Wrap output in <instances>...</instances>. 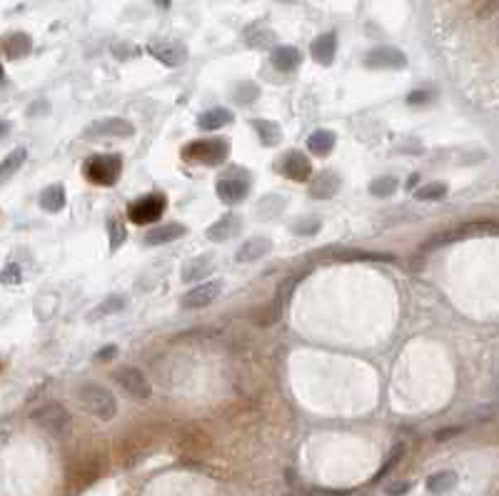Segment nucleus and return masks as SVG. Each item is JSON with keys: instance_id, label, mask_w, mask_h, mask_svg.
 <instances>
[{"instance_id": "42", "label": "nucleus", "mask_w": 499, "mask_h": 496, "mask_svg": "<svg viewBox=\"0 0 499 496\" xmlns=\"http://www.w3.org/2000/svg\"><path fill=\"white\" fill-rule=\"evenodd\" d=\"M48 105H38V108H30V115H35V113H48Z\"/></svg>"}, {"instance_id": "32", "label": "nucleus", "mask_w": 499, "mask_h": 496, "mask_svg": "<svg viewBox=\"0 0 499 496\" xmlns=\"http://www.w3.org/2000/svg\"><path fill=\"white\" fill-rule=\"evenodd\" d=\"M125 304H127V299L122 295H113V297H108L103 304H98V307L92 309L90 312V320H98V317H108V314H115V312H120V309H125Z\"/></svg>"}, {"instance_id": "45", "label": "nucleus", "mask_w": 499, "mask_h": 496, "mask_svg": "<svg viewBox=\"0 0 499 496\" xmlns=\"http://www.w3.org/2000/svg\"><path fill=\"white\" fill-rule=\"evenodd\" d=\"M277 3H297V0H277Z\"/></svg>"}, {"instance_id": "20", "label": "nucleus", "mask_w": 499, "mask_h": 496, "mask_svg": "<svg viewBox=\"0 0 499 496\" xmlns=\"http://www.w3.org/2000/svg\"><path fill=\"white\" fill-rule=\"evenodd\" d=\"M335 145H337V135L332 130H325V127H320L307 137V150L317 157H328L335 150Z\"/></svg>"}, {"instance_id": "1", "label": "nucleus", "mask_w": 499, "mask_h": 496, "mask_svg": "<svg viewBox=\"0 0 499 496\" xmlns=\"http://www.w3.org/2000/svg\"><path fill=\"white\" fill-rule=\"evenodd\" d=\"M75 399L87 414H92L100 422H110L118 414V402H115L113 392L98 382H83L75 389Z\"/></svg>"}, {"instance_id": "41", "label": "nucleus", "mask_w": 499, "mask_h": 496, "mask_svg": "<svg viewBox=\"0 0 499 496\" xmlns=\"http://www.w3.org/2000/svg\"><path fill=\"white\" fill-rule=\"evenodd\" d=\"M8 132H10V122H6V120H0V140H3V137L8 135Z\"/></svg>"}, {"instance_id": "5", "label": "nucleus", "mask_w": 499, "mask_h": 496, "mask_svg": "<svg viewBox=\"0 0 499 496\" xmlns=\"http://www.w3.org/2000/svg\"><path fill=\"white\" fill-rule=\"evenodd\" d=\"M113 379L118 382V387L122 392H127L132 399H150L153 387H150L148 376L138 369V367H120L113 371Z\"/></svg>"}, {"instance_id": "40", "label": "nucleus", "mask_w": 499, "mask_h": 496, "mask_svg": "<svg viewBox=\"0 0 499 496\" xmlns=\"http://www.w3.org/2000/svg\"><path fill=\"white\" fill-rule=\"evenodd\" d=\"M409 489H412V481H397V484L387 486V494H390V496H402V494H407Z\"/></svg>"}, {"instance_id": "13", "label": "nucleus", "mask_w": 499, "mask_h": 496, "mask_svg": "<svg viewBox=\"0 0 499 496\" xmlns=\"http://www.w3.org/2000/svg\"><path fill=\"white\" fill-rule=\"evenodd\" d=\"M215 192L227 205H237L250 194V183L242 180V177H220L218 185H215Z\"/></svg>"}, {"instance_id": "44", "label": "nucleus", "mask_w": 499, "mask_h": 496, "mask_svg": "<svg viewBox=\"0 0 499 496\" xmlns=\"http://www.w3.org/2000/svg\"><path fill=\"white\" fill-rule=\"evenodd\" d=\"M3 78H6V70H3V65H0V83H3Z\"/></svg>"}, {"instance_id": "39", "label": "nucleus", "mask_w": 499, "mask_h": 496, "mask_svg": "<svg viewBox=\"0 0 499 496\" xmlns=\"http://www.w3.org/2000/svg\"><path fill=\"white\" fill-rule=\"evenodd\" d=\"M115 357H118V347H115V344H108V347L98 349V354H95V360L98 362H110V360H115Z\"/></svg>"}, {"instance_id": "31", "label": "nucleus", "mask_w": 499, "mask_h": 496, "mask_svg": "<svg viewBox=\"0 0 499 496\" xmlns=\"http://www.w3.org/2000/svg\"><path fill=\"white\" fill-rule=\"evenodd\" d=\"M400 190V180L392 175H385V177H377V180H372L370 183V192L374 194V197H392V194Z\"/></svg>"}, {"instance_id": "3", "label": "nucleus", "mask_w": 499, "mask_h": 496, "mask_svg": "<svg viewBox=\"0 0 499 496\" xmlns=\"http://www.w3.org/2000/svg\"><path fill=\"white\" fill-rule=\"evenodd\" d=\"M85 177L92 185H100V187H113L118 180H120L122 172V157L115 153L108 155H92L87 157L85 167H83Z\"/></svg>"}, {"instance_id": "34", "label": "nucleus", "mask_w": 499, "mask_h": 496, "mask_svg": "<svg viewBox=\"0 0 499 496\" xmlns=\"http://www.w3.org/2000/svg\"><path fill=\"white\" fill-rule=\"evenodd\" d=\"M402 456H405V444L392 446L390 456H387V459H385V464H382V469H379V472L374 474V479H372V481H379V479H382V476H387V474H390L392 469H395L397 464L402 462Z\"/></svg>"}, {"instance_id": "17", "label": "nucleus", "mask_w": 499, "mask_h": 496, "mask_svg": "<svg viewBox=\"0 0 499 496\" xmlns=\"http://www.w3.org/2000/svg\"><path fill=\"white\" fill-rule=\"evenodd\" d=\"M185 232H188V227H183V225H178V222L157 225V227L145 232V245H150V247L167 245V242H175L178 237H183Z\"/></svg>"}, {"instance_id": "33", "label": "nucleus", "mask_w": 499, "mask_h": 496, "mask_svg": "<svg viewBox=\"0 0 499 496\" xmlns=\"http://www.w3.org/2000/svg\"><path fill=\"white\" fill-rule=\"evenodd\" d=\"M444 194H447V185L444 183H427V185H422L419 190H414V200L435 202V200H442Z\"/></svg>"}, {"instance_id": "28", "label": "nucleus", "mask_w": 499, "mask_h": 496, "mask_svg": "<svg viewBox=\"0 0 499 496\" xmlns=\"http://www.w3.org/2000/svg\"><path fill=\"white\" fill-rule=\"evenodd\" d=\"M25 157H28V150L25 148H15L10 155H8L6 160L0 162V183H6V180H10L13 175H15L20 167H23Z\"/></svg>"}, {"instance_id": "16", "label": "nucleus", "mask_w": 499, "mask_h": 496, "mask_svg": "<svg viewBox=\"0 0 499 496\" xmlns=\"http://www.w3.org/2000/svg\"><path fill=\"white\" fill-rule=\"evenodd\" d=\"M335 52H337V35H335V33L317 35L315 41H312V45H310V55L315 57L320 65H325V68H328V65H332Z\"/></svg>"}, {"instance_id": "12", "label": "nucleus", "mask_w": 499, "mask_h": 496, "mask_svg": "<svg viewBox=\"0 0 499 496\" xmlns=\"http://www.w3.org/2000/svg\"><path fill=\"white\" fill-rule=\"evenodd\" d=\"M494 234L497 232V225L494 222H470L467 227H457L452 229V232H444V234H437L435 240H430V245H427V250H435V247H442V245H452V242L457 240H465V237H472V234Z\"/></svg>"}, {"instance_id": "29", "label": "nucleus", "mask_w": 499, "mask_h": 496, "mask_svg": "<svg viewBox=\"0 0 499 496\" xmlns=\"http://www.w3.org/2000/svg\"><path fill=\"white\" fill-rule=\"evenodd\" d=\"M457 481L459 476L454 472H437L427 479V489H430L432 494H449V491L457 486Z\"/></svg>"}, {"instance_id": "22", "label": "nucleus", "mask_w": 499, "mask_h": 496, "mask_svg": "<svg viewBox=\"0 0 499 496\" xmlns=\"http://www.w3.org/2000/svg\"><path fill=\"white\" fill-rule=\"evenodd\" d=\"M213 272V260L210 257H195V260H188L180 269V277L183 282H202V277Z\"/></svg>"}, {"instance_id": "9", "label": "nucleus", "mask_w": 499, "mask_h": 496, "mask_svg": "<svg viewBox=\"0 0 499 496\" xmlns=\"http://www.w3.org/2000/svg\"><path fill=\"white\" fill-rule=\"evenodd\" d=\"M365 65L370 70H405L407 68V55L400 48L379 45L365 55Z\"/></svg>"}, {"instance_id": "23", "label": "nucleus", "mask_w": 499, "mask_h": 496, "mask_svg": "<svg viewBox=\"0 0 499 496\" xmlns=\"http://www.w3.org/2000/svg\"><path fill=\"white\" fill-rule=\"evenodd\" d=\"M337 262H395V257L385 252H365V250H337Z\"/></svg>"}, {"instance_id": "26", "label": "nucleus", "mask_w": 499, "mask_h": 496, "mask_svg": "<svg viewBox=\"0 0 499 496\" xmlns=\"http://www.w3.org/2000/svg\"><path fill=\"white\" fill-rule=\"evenodd\" d=\"M275 41H277V35L272 33L267 25H262V23H255V25H250V28L245 30V43L250 48H258V50H262V48H270Z\"/></svg>"}, {"instance_id": "2", "label": "nucleus", "mask_w": 499, "mask_h": 496, "mask_svg": "<svg viewBox=\"0 0 499 496\" xmlns=\"http://www.w3.org/2000/svg\"><path fill=\"white\" fill-rule=\"evenodd\" d=\"M230 157V140L225 137H207V140H192L183 150V160L192 165H207L218 167Z\"/></svg>"}, {"instance_id": "21", "label": "nucleus", "mask_w": 499, "mask_h": 496, "mask_svg": "<svg viewBox=\"0 0 499 496\" xmlns=\"http://www.w3.org/2000/svg\"><path fill=\"white\" fill-rule=\"evenodd\" d=\"M230 122H235V113L230 108H213L207 110V113H202L200 118H197V127H202V130H220V127L230 125Z\"/></svg>"}, {"instance_id": "7", "label": "nucleus", "mask_w": 499, "mask_h": 496, "mask_svg": "<svg viewBox=\"0 0 499 496\" xmlns=\"http://www.w3.org/2000/svg\"><path fill=\"white\" fill-rule=\"evenodd\" d=\"M148 52L155 57L157 63L167 65V68H180V65L188 60V48H185L180 41H167V38L150 41Z\"/></svg>"}, {"instance_id": "18", "label": "nucleus", "mask_w": 499, "mask_h": 496, "mask_svg": "<svg viewBox=\"0 0 499 496\" xmlns=\"http://www.w3.org/2000/svg\"><path fill=\"white\" fill-rule=\"evenodd\" d=\"M272 252V240L270 237H250L247 242H242V247L237 250V262H258L265 255Z\"/></svg>"}, {"instance_id": "36", "label": "nucleus", "mask_w": 499, "mask_h": 496, "mask_svg": "<svg viewBox=\"0 0 499 496\" xmlns=\"http://www.w3.org/2000/svg\"><path fill=\"white\" fill-rule=\"evenodd\" d=\"M258 95H260V87L255 85V83H242L235 90V100L240 105H253L255 100H258Z\"/></svg>"}, {"instance_id": "35", "label": "nucleus", "mask_w": 499, "mask_h": 496, "mask_svg": "<svg viewBox=\"0 0 499 496\" xmlns=\"http://www.w3.org/2000/svg\"><path fill=\"white\" fill-rule=\"evenodd\" d=\"M322 227V222L317 217H304V220H295L293 222V232L302 234V237H310V234H317Z\"/></svg>"}, {"instance_id": "27", "label": "nucleus", "mask_w": 499, "mask_h": 496, "mask_svg": "<svg viewBox=\"0 0 499 496\" xmlns=\"http://www.w3.org/2000/svg\"><path fill=\"white\" fill-rule=\"evenodd\" d=\"M41 207L50 215L60 212L65 207V187L63 185H50L41 192Z\"/></svg>"}, {"instance_id": "15", "label": "nucleus", "mask_w": 499, "mask_h": 496, "mask_svg": "<svg viewBox=\"0 0 499 496\" xmlns=\"http://www.w3.org/2000/svg\"><path fill=\"white\" fill-rule=\"evenodd\" d=\"M339 187H342V177L335 170H322L310 183V197H315V200H330V197H335L339 192Z\"/></svg>"}, {"instance_id": "46", "label": "nucleus", "mask_w": 499, "mask_h": 496, "mask_svg": "<svg viewBox=\"0 0 499 496\" xmlns=\"http://www.w3.org/2000/svg\"><path fill=\"white\" fill-rule=\"evenodd\" d=\"M0 367H3V362H0Z\"/></svg>"}, {"instance_id": "43", "label": "nucleus", "mask_w": 499, "mask_h": 496, "mask_svg": "<svg viewBox=\"0 0 499 496\" xmlns=\"http://www.w3.org/2000/svg\"><path fill=\"white\" fill-rule=\"evenodd\" d=\"M153 3H155L157 8H170L172 6V0H153Z\"/></svg>"}, {"instance_id": "14", "label": "nucleus", "mask_w": 499, "mask_h": 496, "mask_svg": "<svg viewBox=\"0 0 499 496\" xmlns=\"http://www.w3.org/2000/svg\"><path fill=\"white\" fill-rule=\"evenodd\" d=\"M240 229H242V217L235 215V212H227V215L220 217L218 222H213L210 227H207V240L227 242V240H232V237H237Z\"/></svg>"}, {"instance_id": "24", "label": "nucleus", "mask_w": 499, "mask_h": 496, "mask_svg": "<svg viewBox=\"0 0 499 496\" xmlns=\"http://www.w3.org/2000/svg\"><path fill=\"white\" fill-rule=\"evenodd\" d=\"M0 48L6 50L8 57L17 60V57L28 55V52L33 50V41H30L28 33H13V35H8L6 41H0Z\"/></svg>"}, {"instance_id": "10", "label": "nucleus", "mask_w": 499, "mask_h": 496, "mask_svg": "<svg viewBox=\"0 0 499 496\" xmlns=\"http://www.w3.org/2000/svg\"><path fill=\"white\" fill-rule=\"evenodd\" d=\"M223 280H205L200 282L197 287L188 292V295L180 299V307L183 309H202V307H210V304L223 295Z\"/></svg>"}, {"instance_id": "4", "label": "nucleus", "mask_w": 499, "mask_h": 496, "mask_svg": "<svg viewBox=\"0 0 499 496\" xmlns=\"http://www.w3.org/2000/svg\"><path fill=\"white\" fill-rule=\"evenodd\" d=\"M167 210V200L165 194L160 192H150L140 200L130 202L127 207V217H130V222L135 225H150V222H157Z\"/></svg>"}, {"instance_id": "11", "label": "nucleus", "mask_w": 499, "mask_h": 496, "mask_svg": "<svg viewBox=\"0 0 499 496\" xmlns=\"http://www.w3.org/2000/svg\"><path fill=\"white\" fill-rule=\"evenodd\" d=\"M85 137H132L135 135V125L127 122L125 118H103L85 127L83 132Z\"/></svg>"}, {"instance_id": "30", "label": "nucleus", "mask_w": 499, "mask_h": 496, "mask_svg": "<svg viewBox=\"0 0 499 496\" xmlns=\"http://www.w3.org/2000/svg\"><path fill=\"white\" fill-rule=\"evenodd\" d=\"M108 237H110V252H118L127 240V229H125V222H122L120 217H108Z\"/></svg>"}, {"instance_id": "25", "label": "nucleus", "mask_w": 499, "mask_h": 496, "mask_svg": "<svg viewBox=\"0 0 499 496\" xmlns=\"http://www.w3.org/2000/svg\"><path fill=\"white\" fill-rule=\"evenodd\" d=\"M253 130L258 132L260 143H262L265 148H275V145L282 143V127L277 125L275 120H262V118H258V120H253Z\"/></svg>"}, {"instance_id": "8", "label": "nucleus", "mask_w": 499, "mask_h": 496, "mask_svg": "<svg viewBox=\"0 0 499 496\" xmlns=\"http://www.w3.org/2000/svg\"><path fill=\"white\" fill-rule=\"evenodd\" d=\"M277 172L287 177V180H293V183H307L312 175V162L307 155H302L300 150H290L287 155H282L280 160L275 165Z\"/></svg>"}, {"instance_id": "38", "label": "nucleus", "mask_w": 499, "mask_h": 496, "mask_svg": "<svg viewBox=\"0 0 499 496\" xmlns=\"http://www.w3.org/2000/svg\"><path fill=\"white\" fill-rule=\"evenodd\" d=\"M435 97V90H412L407 95V103L409 105H427Z\"/></svg>"}, {"instance_id": "19", "label": "nucleus", "mask_w": 499, "mask_h": 496, "mask_svg": "<svg viewBox=\"0 0 499 496\" xmlns=\"http://www.w3.org/2000/svg\"><path fill=\"white\" fill-rule=\"evenodd\" d=\"M270 63L277 73H293V70H297V65L302 63V55H300V50L293 45H277L270 55Z\"/></svg>"}, {"instance_id": "6", "label": "nucleus", "mask_w": 499, "mask_h": 496, "mask_svg": "<svg viewBox=\"0 0 499 496\" xmlns=\"http://www.w3.org/2000/svg\"><path fill=\"white\" fill-rule=\"evenodd\" d=\"M30 416H33V422L38 424V427L48 429V432L52 434L65 432L70 424V411L65 409L60 402H45V404L38 406Z\"/></svg>"}, {"instance_id": "37", "label": "nucleus", "mask_w": 499, "mask_h": 496, "mask_svg": "<svg viewBox=\"0 0 499 496\" xmlns=\"http://www.w3.org/2000/svg\"><path fill=\"white\" fill-rule=\"evenodd\" d=\"M20 280H23V272H20V267H17L15 262L3 267V272H0V282H3V285H17Z\"/></svg>"}]
</instances>
